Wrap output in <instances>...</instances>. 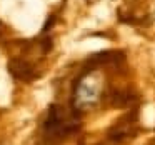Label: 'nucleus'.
<instances>
[{
  "instance_id": "f03ea898",
  "label": "nucleus",
  "mask_w": 155,
  "mask_h": 145,
  "mask_svg": "<svg viewBox=\"0 0 155 145\" xmlns=\"http://www.w3.org/2000/svg\"><path fill=\"white\" fill-rule=\"evenodd\" d=\"M102 90H104L102 77L97 72H94V68H87L74 87L72 105H74L75 114L90 110L92 107H95L102 98Z\"/></svg>"
},
{
  "instance_id": "f257e3e1",
  "label": "nucleus",
  "mask_w": 155,
  "mask_h": 145,
  "mask_svg": "<svg viewBox=\"0 0 155 145\" xmlns=\"http://www.w3.org/2000/svg\"><path fill=\"white\" fill-rule=\"evenodd\" d=\"M80 128L77 114H68L60 105H50L42 125V133L47 142H60Z\"/></svg>"
},
{
  "instance_id": "20e7f679",
  "label": "nucleus",
  "mask_w": 155,
  "mask_h": 145,
  "mask_svg": "<svg viewBox=\"0 0 155 145\" xmlns=\"http://www.w3.org/2000/svg\"><path fill=\"white\" fill-rule=\"evenodd\" d=\"M132 130H134V118H132V115H128V117H124L110 130V137L114 140H124L127 135L132 133Z\"/></svg>"
},
{
  "instance_id": "7ed1b4c3",
  "label": "nucleus",
  "mask_w": 155,
  "mask_h": 145,
  "mask_svg": "<svg viewBox=\"0 0 155 145\" xmlns=\"http://www.w3.org/2000/svg\"><path fill=\"white\" fill-rule=\"evenodd\" d=\"M8 70H10V74L17 80H22V82H32L37 77V72H35L34 65H30L24 58H14V60H10L8 62Z\"/></svg>"
}]
</instances>
